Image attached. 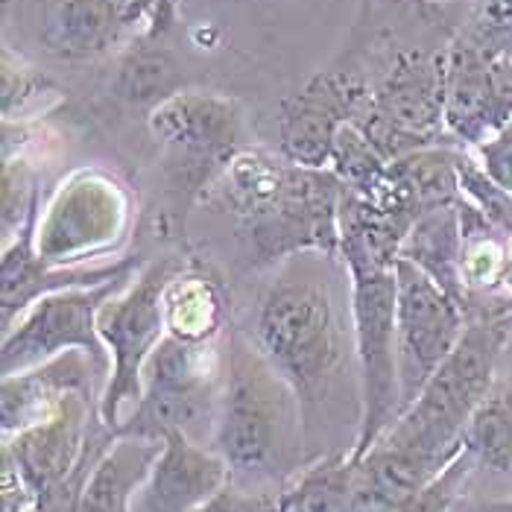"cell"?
Listing matches in <instances>:
<instances>
[{
	"label": "cell",
	"instance_id": "25",
	"mask_svg": "<svg viewBox=\"0 0 512 512\" xmlns=\"http://www.w3.org/2000/svg\"><path fill=\"white\" fill-rule=\"evenodd\" d=\"M457 170H460V194L463 199L477 208V214L489 223L492 232L501 237H512V194L504 191L483 167L480 161L466 150L457 156Z\"/></svg>",
	"mask_w": 512,
	"mask_h": 512
},
{
	"label": "cell",
	"instance_id": "3",
	"mask_svg": "<svg viewBox=\"0 0 512 512\" xmlns=\"http://www.w3.org/2000/svg\"><path fill=\"white\" fill-rule=\"evenodd\" d=\"M510 337L512 308H489L469 316L454 352L378 442L445 469L463 451V434L474 410L495 390V369Z\"/></svg>",
	"mask_w": 512,
	"mask_h": 512
},
{
	"label": "cell",
	"instance_id": "26",
	"mask_svg": "<svg viewBox=\"0 0 512 512\" xmlns=\"http://www.w3.org/2000/svg\"><path fill=\"white\" fill-rule=\"evenodd\" d=\"M0 208H3L0 232H3V246H6L41 208L39 176L24 158L6 156L3 161V205Z\"/></svg>",
	"mask_w": 512,
	"mask_h": 512
},
{
	"label": "cell",
	"instance_id": "19",
	"mask_svg": "<svg viewBox=\"0 0 512 512\" xmlns=\"http://www.w3.org/2000/svg\"><path fill=\"white\" fill-rule=\"evenodd\" d=\"M153 0H62L44 30L62 59H97L118 47Z\"/></svg>",
	"mask_w": 512,
	"mask_h": 512
},
{
	"label": "cell",
	"instance_id": "13",
	"mask_svg": "<svg viewBox=\"0 0 512 512\" xmlns=\"http://www.w3.org/2000/svg\"><path fill=\"white\" fill-rule=\"evenodd\" d=\"M369 88L346 74H319L299 94L287 97L278 112V153L302 164L328 170L337 135L352 123Z\"/></svg>",
	"mask_w": 512,
	"mask_h": 512
},
{
	"label": "cell",
	"instance_id": "31",
	"mask_svg": "<svg viewBox=\"0 0 512 512\" xmlns=\"http://www.w3.org/2000/svg\"><path fill=\"white\" fill-rule=\"evenodd\" d=\"M44 88H50L47 79H41L24 65L12 68L9 53L3 56V118L15 120L18 115H24L27 106L39 103L44 97Z\"/></svg>",
	"mask_w": 512,
	"mask_h": 512
},
{
	"label": "cell",
	"instance_id": "2",
	"mask_svg": "<svg viewBox=\"0 0 512 512\" xmlns=\"http://www.w3.org/2000/svg\"><path fill=\"white\" fill-rule=\"evenodd\" d=\"M316 258H290L278 281L261 296L252 343L299 398L302 416L325 398L343 360V322L328 278Z\"/></svg>",
	"mask_w": 512,
	"mask_h": 512
},
{
	"label": "cell",
	"instance_id": "37",
	"mask_svg": "<svg viewBox=\"0 0 512 512\" xmlns=\"http://www.w3.org/2000/svg\"><path fill=\"white\" fill-rule=\"evenodd\" d=\"M352 512H381V510H366V507H357V510H352Z\"/></svg>",
	"mask_w": 512,
	"mask_h": 512
},
{
	"label": "cell",
	"instance_id": "7",
	"mask_svg": "<svg viewBox=\"0 0 512 512\" xmlns=\"http://www.w3.org/2000/svg\"><path fill=\"white\" fill-rule=\"evenodd\" d=\"M217 395V343H185L164 334L144 366V395L118 436L164 442L185 434L202 442V434L214 431Z\"/></svg>",
	"mask_w": 512,
	"mask_h": 512
},
{
	"label": "cell",
	"instance_id": "6",
	"mask_svg": "<svg viewBox=\"0 0 512 512\" xmlns=\"http://www.w3.org/2000/svg\"><path fill=\"white\" fill-rule=\"evenodd\" d=\"M185 267L182 258H158L144 264L97 314V331L112 360L109 381L100 395V419L118 434L144 395V366L167 334L164 290Z\"/></svg>",
	"mask_w": 512,
	"mask_h": 512
},
{
	"label": "cell",
	"instance_id": "29",
	"mask_svg": "<svg viewBox=\"0 0 512 512\" xmlns=\"http://www.w3.org/2000/svg\"><path fill=\"white\" fill-rule=\"evenodd\" d=\"M170 79H173V68L167 65V59L161 53L158 56H132L120 71L118 91L120 97H126L132 103L150 100L153 106H158L161 100L176 94L170 88Z\"/></svg>",
	"mask_w": 512,
	"mask_h": 512
},
{
	"label": "cell",
	"instance_id": "10",
	"mask_svg": "<svg viewBox=\"0 0 512 512\" xmlns=\"http://www.w3.org/2000/svg\"><path fill=\"white\" fill-rule=\"evenodd\" d=\"M150 135L188 188H211L243 147V115L232 97L176 91L150 109Z\"/></svg>",
	"mask_w": 512,
	"mask_h": 512
},
{
	"label": "cell",
	"instance_id": "16",
	"mask_svg": "<svg viewBox=\"0 0 512 512\" xmlns=\"http://www.w3.org/2000/svg\"><path fill=\"white\" fill-rule=\"evenodd\" d=\"M445 65V50H401L372 88V112L422 147H454L445 135Z\"/></svg>",
	"mask_w": 512,
	"mask_h": 512
},
{
	"label": "cell",
	"instance_id": "32",
	"mask_svg": "<svg viewBox=\"0 0 512 512\" xmlns=\"http://www.w3.org/2000/svg\"><path fill=\"white\" fill-rule=\"evenodd\" d=\"M472 156L480 161V167L512 194V120L507 126H501L489 141H483L480 147H474Z\"/></svg>",
	"mask_w": 512,
	"mask_h": 512
},
{
	"label": "cell",
	"instance_id": "9",
	"mask_svg": "<svg viewBox=\"0 0 512 512\" xmlns=\"http://www.w3.org/2000/svg\"><path fill=\"white\" fill-rule=\"evenodd\" d=\"M132 278L135 273L112 278L97 287H71V290H59L39 299L3 334L0 372L15 375L65 352H85L94 360L100 378L109 381L112 360L97 331V314Z\"/></svg>",
	"mask_w": 512,
	"mask_h": 512
},
{
	"label": "cell",
	"instance_id": "21",
	"mask_svg": "<svg viewBox=\"0 0 512 512\" xmlns=\"http://www.w3.org/2000/svg\"><path fill=\"white\" fill-rule=\"evenodd\" d=\"M164 442L115 436L88 477L77 512H132L141 486L156 466Z\"/></svg>",
	"mask_w": 512,
	"mask_h": 512
},
{
	"label": "cell",
	"instance_id": "15",
	"mask_svg": "<svg viewBox=\"0 0 512 512\" xmlns=\"http://www.w3.org/2000/svg\"><path fill=\"white\" fill-rule=\"evenodd\" d=\"M97 416L100 401L94 395L74 393L44 422L3 436V457H9L12 466L27 480L30 492L36 495V504L77 472Z\"/></svg>",
	"mask_w": 512,
	"mask_h": 512
},
{
	"label": "cell",
	"instance_id": "18",
	"mask_svg": "<svg viewBox=\"0 0 512 512\" xmlns=\"http://www.w3.org/2000/svg\"><path fill=\"white\" fill-rule=\"evenodd\" d=\"M97 384H106L85 352H65L33 369L3 375L0 419L3 436L33 428L53 416L68 395L82 393L97 398ZM100 401V398H97Z\"/></svg>",
	"mask_w": 512,
	"mask_h": 512
},
{
	"label": "cell",
	"instance_id": "14",
	"mask_svg": "<svg viewBox=\"0 0 512 512\" xmlns=\"http://www.w3.org/2000/svg\"><path fill=\"white\" fill-rule=\"evenodd\" d=\"M41 208L30 217V223L18 232L15 240L3 246L0 258V316L3 334L27 314L39 299L71 290V287H97L112 278L132 276L144 267L141 255H123L106 264H85V267H50L39 255L36 246V226Z\"/></svg>",
	"mask_w": 512,
	"mask_h": 512
},
{
	"label": "cell",
	"instance_id": "23",
	"mask_svg": "<svg viewBox=\"0 0 512 512\" xmlns=\"http://www.w3.org/2000/svg\"><path fill=\"white\" fill-rule=\"evenodd\" d=\"M463 445L477 466L498 474H512V393L495 387L486 401L474 410L463 434Z\"/></svg>",
	"mask_w": 512,
	"mask_h": 512
},
{
	"label": "cell",
	"instance_id": "17",
	"mask_svg": "<svg viewBox=\"0 0 512 512\" xmlns=\"http://www.w3.org/2000/svg\"><path fill=\"white\" fill-rule=\"evenodd\" d=\"M229 480V466L214 448H205L191 436L173 434L164 439L132 512H194Z\"/></svg>",
	"mask_w": 512,
	"mask_h": 512
},
{
	"label": "cell",
	"instance_id": "5",
	"mask_svg": "<svg viewBox=\"0 0 512 512\" xmlns=\"http://www.w3.org/2000/svg\"><path fill=\"white\" fill-rule=\"evenodd\" d=\"M340 261L349 278V314L357 363V434L349 460H363L401 413L395 349V264H378L360 243L343 240Z\"/></svg>",
	"mask_w": 512,
	"mask_h": 512
},
{
	"label": "cell",
	"instance_id": "22",
	"mask_svg": "<svg viewBox=\"0 0 512 512\" xmlns=\"http://www.w3.org/2000/svg\"><path fill=\"white\" fill-rule=\"evenodd\" d=\"M226 322V296L214 276L185 264L164 290L167 334L185 343H217Z\"/></svg>",
	"mask_w": 512,
	"mask_h": 512
},
{
	"label": "cell",
	"instance_id": "30",
	"mask_svg": "<svg viewBox=\"0 0 512 512\" xmlns=\"http://www.w3.org/2000/svg\"><path fill=\"white\" fill-rule=\"evenodd\" d=\"M284 486H243L229 480L194 512H278Z\"/></svg>",
	"mask_w": 512,
	"mask_h": 512
},
{
	"label": "cell",
	"instance_id": "4",
	"mask_svg": "<svg viewBox=\"0 0 512 512\" xmlns=\"http://www.w3.org/2000/svg\"><path fill=\"white\" fill-rule=\"evenodd\" d=\"M302 407L287 381L267 363L255 343L235 337L220 384L211 448L229 466L232 480L261 486L284 469L293 448L290 431L299 428Z\"/></svg>",
	"mask_w": 512,
	"mask_h": 512
},
{
	"label": "cell",
	"instance_id": "36",
	"mask_svg": "<svg viewBox=\"0 0 512 512\" xmlns=\"http://www.w3.org/2000/svg\"><path fill=\"white\" fill-rule=\"evenodd\" d=\"M472 512H512V498H501V501H489V504H480Z\"/></svg>",
	"mask_w": 512,
	"mask_h": 512
},
{
	"label": "cell",
	"instance_id": "1",
	"mask_svg": "<svg viewBox=\"0 0 512 512\" xmlns=\"http://www.w3.org/2000/svg\"><path fill=\"white\" fill-rule=\"evenodd\" d=\"M232 208L264 264L299 255L340 261V205L346 185L334 170L302 167L264 150H240L211 185Z\"/></svg>",
	"mask_w": 512,
	"mask_h": 512
},
{
	"label": "cell",
	"instance_id": "24",
	"mask_svg": "<svg viewBox=\"0 0 512 512\" xmlns=\"http://www.w3.org/2000/svg\"><path fill=\"white\" fill-rule=\"evenodd\" d=\"M390 164L393 161L381 156L378 147L357 129L355 123H346L337 135L328 170H334V176L346 185V191L369 197L387 179Z\"/></svg>",
	"mask_w": 512,
	"mask_h": 512
},
{
	"label": "cell",
	"instance_id": "11",
	"mask_svg": "<svg viewBox=\"0 0 512 512\" xmlns=\"http://www.w3.org/2000/svg\"><path fill=\"white\" fill-rule=\"evenodd\" d=\"M466 305L407 261H395V349L401 413L454 352L466 331ZM398 413V416H401Z\"/></svg>",
	"mask_w": 512,
	"mask_h": 512
},
{
	"label": "cell",
	"instance_id": "12",
	"mask_svg": "<svg viewBox=\"0 0 512 512\" xmlns=\"http://www.w3.org/2000/svg\"><path fill=\"white\" fill-rule=\"evenodd\" d=\"M445 53V135L454 147L474 150L512 120V53L480 44Z\"/></svg>",
	"mask_w": 512,
	"mask_h": 512
},
{
	"label": "cell",
	"instance_id": "28",
	"mask_svg": "<svg viewBox=\"0 0 512 512\" xmlns=\"http://www.w3.org/2000/svg\"><path fill=\"white\" fill-rule=\"evenodd\" d=\"M504 255H507V237L498 232H474L466 235L463 249V281L466 290H495L501 287L504 276Z\"/></svg>",
	"mask_w": 512,
	"mask_h": 512
},
{
	"label": "cell",
	"instance_id": "34",
	"mask_svg": "<svg viewBox=\"0 0 512 512\" xmlns=\"http://www.w3.org/2000/svg\"><path fill=\"white\" fill-rule=\"evenodd\" d=\"M0 492H3V512H27L36 507V495L30 492L27 480L12 466L9 457H3Z\"/></svg>",
	"mask_w": 512,
	"mask_h": 512
},
{
	"label": "cell",
	"instance_id": "35",
	"mask_svg": "<svg viewBox=\"0 0 512 512\" xmlns=\"http://www.w3.org/2000/svg\"><path fill=\"white\" fill-rule=\"evenodd\" d=\"M501 287L512 293V237L507 240V255H504V276H501Z\"/></svg>",
	"mask_w": 512,
	"mask_h": 512
},
{
	"label": "cell",
	"instance_id": "38",
	"mask_svg": "<svg viewBox=\"0 0 512 512\" xmlns=\"http://www.w3.org/2000/svg\"><path fill=\"white\" fill-rule=\"evenodd\" d=\"M431 3H436V0H431Z\"/></svg>",
	"mask_w": 512,
	"mask_h": 512
},
{
	"label": "cell",
	"instance_id": "8",
	"mask_svg": "<svg viewBox=\"0 0 512 512\" xmlns=\"http://www.w3.org/2000/svg\"><path fill=\"white\" fill-rule=\"evenodd\" d=\"M132 232V194L106 170L71 173L36 226L39 255L50 267H85L115 255Z\"/></svg>",
	"mask_w": 512,
	"mask_h": 512
},
{
	"label": "cell",
	"instance_id": "33",
	"mask_svg": "<svg viewBox=\"0 0 512 512\" xmlns=\"http://www.w3.org/2000/svg\"><path fill=\"white\" fill-rule=\"evenodd\" d=\"M477 30L480 47L510 53L507 44H512V0H483Z\"/></svg>",
	"mask_w": 512,
	"mask_h": 512
},
{
	"label": "cell",
	"instance_id": "20",
	"mask_svg": "<svg viewBox=\"0 0 512 512\" xmlns=\"http://www.w3.org/2000/svg\"><path fill=\"white\" fill-rule=\"evenodd\" d=\"M463 202V199H460ZM460 202L439 205L434 211L422 214L410 235L404 237L398 258L419 267L445 293H451L460 305H469V290L463 281V220H460Z\"/></svg>",
	"mask_w": 512,
	"mask_h": 512
},
{
	"label": "cell",
	"instance_id": "27",
	"mask_svg": "<svg viewBox=\"0 0 512 512\" xmlns=\"http://www.w3.org/2000/svg\"><path fill=\"white\" fill-rule=\"evenodd\" d=\"M474 469H480V466H477L472 451L463 445V451L436 477H431L398 512H448L457 504V498L466 489Z\"/></svg>",
	"mask_w": 512,
	"mask_h": 512
}]
</instances>
